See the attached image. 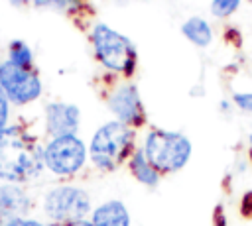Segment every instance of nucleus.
Segmentation results:
<instances>
[{
    "instance_id": "nucleus-20",
    "label": "nucleus",
    "mask_w": 252,
    "mask_h": 226,
    "mask_svg": "<svg viewBox=\"0 0 252 226\" xmlns=\"http://www.w3.org/2000/svg\"><path fill=\"white\" fill-rule=\"evenodd\" d=\"M4 226H45V224H41V222H37V220H32V218L20 216V218H14V220L6 222ZM51 226H61V224H51Z\"/></svg>"
},
{
    "instance_id": "nucleus-9",
    "label": "nucleus",
    "mask_w": 252,
    "mask_h": 226,
    "mask_svg": "<svg viewBox=\"0 0 252 226\" xmlns=\"http://www.w3.org/2000/svg\"><path fill=\"white\" fill-rule=\"evenodd\" d=\"M81 122V112L75 104L53 102L45 108V128L53 138L75 136Z\"/></svg>"
},
{
    "instance_id": "nucleus-1",
    "label": "nucleus",
    "mask_w": 252,
    "mask_h": 226,
    "mask_svg": "<svg viewBox=\"0 0 252 226\" xmlns=\"http://www.w3.org/2000/svg\"><path fill=\"white\" fill-rule=\"evenodd\" d=\"M43 147L22 126H10L0 136V177L8 183H26L41 173Z\"/></svg>"
},
{
    "instance_id": "nucleus-10",
    "label": "nucleus",
    "mask_w": 252,
    "mask_h": 226,
    "mask_svg": "<svg viewBox=\"0 0 252 226\" xmlns=\"http://www.w3.org/2000/svg\"><path fill=\"white\" fill-rule=\"evenodd\" d=\"M30 198L18 185H0V226L28 212Z\"/></svg>"
},
{
    "instance_id": "nucleus-21",
    "label": "nucleus",
    "mask_w": 252,
    "mask_h": 226,
    "mask_svg": "<svg viewBox=\"0 0 252 226\" xmlns=\"http://www.w3.org/2000/svg\"><path fill=\"white\" fill-rule=\"evenodd\" d=\"M215 226H226V220H224V212L220 206L215 208Z\"/></svg>"
},
{
    "instance_id": "nucleus-2",
    "label": "nucleus",
    "mask_w": 252,
    "mask_h": 226,
    "mask_svg": "<svg viewBox=\"0 0 252 226\" xmlns=\"http://www.w3.org/2000/svg\"><path fill=\"white\" fill-rule=\"evenodd\" d=\"M134 151V132L122 122L100 126L91 140V159L100 171H114Z\"/></svg>"
},
{
    "instance_id": "nucleus-12",
    "label": "nucleus",
    "mask_w": 252,
    "mask_h": 226,
    "mask_svg": "<svg viewBox=\"0 0 252 226\" xmlns=\"http://www.w3.org/2000/svg\"><path fill=\"white\" fill-rule=\"evenodd\" d=\"M128 167L132 171V175L142 183V185H148V187H156L159 183V173L152 167V163L148 161L146 153L142 149H136L130 159H128Z\"/></svg>"
},
{
    "instance_id": "nucleus-7",
    "label": "nucleus",
    "mask_w": 252,
    "mask_h": 226,
    "mask_svg": "<svg viewBox=\"0 0 252 226\" xmlns=\"http://www.w3.org/2000/svg\"><path fill=\"white\" fill-rule=\"evenodd\" d=\"M0 86L14 104H28L41 94V81L32 67H22L10 59L0 65Z\"/></svg>"
},
{
    "instance_id": "nucleus-17",
    "label": "nucleus",
    "mask_w": 252,
    "mask_h": 226,
    "mask_svg": "<svg viewBox=\"0 0 252 226\" xmlns=\"http://www.w3.org/2000/svg\"><path fill=\"white\" fill-rule=\"evenodd\" d=\"M35 6H47V8H57V10H65L71 8L75 4V0H33Z\"/></svg>"
},
{
    "instance_id": "nucleus-11",
    "label": "nucleus",
    "mask_w": 252,
    "mask_h": 226,
    "mask_svg": "<svg viewBox=\"0 0 252 226\" xmlns=\"http://www.w3.org/2000/svg\"><path fill=\"white\" fill-rule=\"evenodd\" d=\"M93 226H130V214L120 200H108L94 208Z\"/></svg>"
},
{
    "instance_id": "nucleus-8",
    "label": "nucleus",
    "mask_w": 252,
    "mask_h": 226,
    "mask_svg": "<svg viewBox=\"0 0 252 226\" xmlns=\"http://www.w3.org/2000/svg\"><path fill=\"white\" fill-rule=\"evenodd\" d=\"M108 108L116 114L118 122L130 126V128H140L146 124L144 104L138 96L136 86H132V85H124V86L116 88L108 98Z\"/></svg>"
},
{
    "instance_id": "nucleus-25",
    "label": "nucleus",
    "mask_w": 252,
    "mask_h": 226,
    "mask_svg": "<svg viewBox=\"0 0 252 226\" xmlns=\"http://www.w3.org/2000/svg\"><path fill=\"white\" fill-rule=\"evenodd\" d=\"M250 161H252V149H250Z\"/></svg>"
},
{
    "instance_id": "nucleus-16",
    "label": "nucleus",
    "mask_w": 252,
    "mask_h": 226,
    "mask_svg": "<svg viewBox=\"0 0 252 226\" xmlns=\"http://www.w3.org/2000/svg\"><path fill=\"white\" fill-rule=\"evenodd\" d=\"M6 128H8V98L0 86V136L4 134Z\"/></svg>"
},
{
    "instance_id": "nucleus-14",
    "label": "nucleus",
    "mask_w": 252,
    "mask_h": 226,
    "mask_svg": "<svg viewBox=\"0 0 252 226\" xmlns=\"http://www.w3.org/2000/svg\"><path fill=\"white\" fill-rule=\"evenodd\" d=\"M10 61L22 67H32V51L24 41H12L10 45Z\"/></svg>"
},
{
    "instance_id": "nucleus-13",
    "label": "nucleus",
    "mask_w": 252,
    "mask_h": 226,
    "mask_svg": "<svg viewBox=\"0 0 252 226\" xmlns=\"http://www.w3.org/2000/svg\"><path fill=\"white\" fill-rule=\"evenodd\" d=\"M181 31H183V35H185L189 41H193V43L199 45V47H205V45L211 43V28H209V24H207L205 20H201V18H191V20H187V22L183 24Z\"/></svg>"
},
{
    "instance_id": "nucleus-22",
    "label": "nucleus",
    "mask_w": 252,
    "mask_h": 226,
    "mask_svg": "<svg viewBox=\"0 0 252 226\" xmlns=\"http://www.w3.org/2000/svg\"><path fill=\"white\" fill-rule=\"evenodd\" d=\"M67 226H93V222H89V220H79V222H73V224H67Z\"/></svg>"
},
{
    "instance_id": "nucleus-23",
    "label": "nucleus",
    "mask_w": 252,
    "mask_h": 226,
    "mask_svg": "<svg viewBox=\"0 0 252 226\" xmlns=\"http://www.w3.org/2000/svg\"><path fill=\"white\" fill-rule=\"evenodd\" d=\"M10 2H12V4H14V6H20V4H24V2H26V0H10Z\"/></svg>"
},
{
    "instance_id": "nucleus-19",
    "label": "nucleus",
    "mask_w": 252,
    "mask_h": 226,
    "mask_svg": "<svg viewBox=\"0 0 252 226\" xmlns=\"http://www.w3.org/2000/svg\"><path fill=\"white\" fill-rule=\"evenodd\" d=\"M234 104L246 112H252V92H238L234 94Z\"/></svg>"
},
{
    "instance_id": "nucleus-15",
    "label": "nucleus",
    "mask_w": 252,
    "mask_h": 226,
    "mask_svg": "<svg viewBox=\"0 0 252 226\" xmlns=\"http://www.w3.org/2000/svg\"><path fill=\"white\" fill-rule=\"evenodd\" d=\"M238 2L240 0H213L211 10L215 16H228L238 8Z\"/></svg>"
},
{
    "instance_id": "nucleus-5",
    "label": "nucleus",
    "mask_w": 252,
    "mask_h": 226,
    "mask_svg": "<svg viewBox=\"0 0 252 226\" xmlns=\"http://www.w3.org/2000/svg\"><path fill=\"white\" fill-rule=\"evenodd\" d=\"M43 208L53 224L67 226L83 220L89 214L91 198L79 187H55L45 195Z\"/></svg>"
},
{
    "instance_id": "nucleus-4",
    "label": "nucleus",
    "mask_w": 252,
    "mask_h": 226,
    "mask_svg": "<svg viewBox=\"0 0 252 226\" xmlns=\"http://www.w3.org/2000/svg\"><path fill=\"white\" fill-rule=\"evenodd\" d=\"M93 41H94L96 57L100 59V63L104 67H108L110 71L122 73L126 77H130L134 73L136 49L128 37L120 35L118 31L110 29L104 24H98V26H94Z\"/></svg>"
},
{
    "instance_id": "nucleus-24",
    "label": "nucleus",
    "mask_w": 252,
    "mask_h": 226,
    "mask_svg": "<svg viewBox=\"0 0 252 226\" xmlns=\"http://www.w3.org/2000/svg\"><path fill=\"white\" fill-rule=\"evenodd\" d=\"M248 140H250V145H252V134H250V138H248Z\"/></svg>"
},
{
    "instance_id": "nucleus-26",
    "label": "nucleus",
    "mask_w": 252,
    "mask_h": 226,
    "mask_svg": "<svg viewBox=\"0 0 252 226\" xmlns=\"http://www.w3.org/2000/svg\"><path fill=\"white\" fill-rule=\"evenodd\" d=\"M250 2H252V0H250Z\"/></svg>"
},
{
    "instance_id": "nucleus-18",
    "label": "nucleus",
    "mask_w": 252,
    "mask_h": 226,
    "mask_svg": "<svg viewBox=\"0 0 252 226\" xmlns=\"http://www.w3.org/2000/svg\"><path fill=\"white\" fill-rule=\"evenodd\" d=\"M240 216L252 218V191H246L240 198Z\"/></svg>"
},
{
    "instance_id": "nucleus-3",
    "label": "nucleus",
    "mask_w": 252,
    "mask_h": 226,
    "mask_svg": "<svg viewBox=\"0 0 252 226\" xmlns=\"http://www.w3.org/2000/svg\"><path fill=\"white\" fill-rule=\"evenodd\" d=\"M144 153L152 167L161 173L179 171L191 157V141L177 132L152 130L146 138Z\"/></svg>"
},
{
    "instance_id": "nucleus-6",
    "label": "nucleus",
    "mask_w": 252,
    "mask_h": 226,
    "mask_svg": "<svg viewBox=\"0 0 252 226\" xmlns=\"http://www.w3.org/2000/svg\"><path fill=\"white\" fill-rule=\"evenodd\" d=\"M87 157L85 143L77 136H61L53 138L45 147H43V163L45 167L61 177L75 175Z\"/></svg>"
}]
</instances>
